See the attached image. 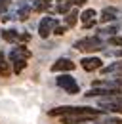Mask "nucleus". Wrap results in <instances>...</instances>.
I'll return each instance as SVG.
<instances>
[{"label":"nucleus","mask_w":122,"mask_h":124,"mask_svg":"<svg viewBox=\"0 0 122 124\" xmlns=\"http://www.w3.org/2000/svg\"><path fill=\"white\" fill-rule=\"evenodd\" d=\"M65 115H97V116H103L105 113L97 107H90V105H59V107H53L48 111V116L52 118H61Z\"/></svg>","instance_id":"f257e3e1"},{"label":"nucleus","mask_w":122,"mask_h":124,"mask_svg":"<svg viewBox=\"0 0 122 124\" xmlns=\"http://www.w3.org/2000/svg\"><path fill=\"white\" fill-rule=\"evenodd\" d=\"M73 48L76 52H82V54L90 55V54H97V52H105L107 44H105V38H101L99 34L93 32V34H88V36H82V38L75 40Z\"/></svg>","instance_id":"f03ea898"},{"label":"nucleus","mask_w":122,"mask_h":124,"mask_svg":"<svg viewBox=\"0 0 122 124\" xmlns=\"http://www.w3.org/2000/svg\"><path fill=\"white\" fill-rule=\"evenodd\" d=\"M55 86L59 90H63L65 93H69V95H78L82 92L78 80L73 77V73H61V75H57L55 77Z\"/></svg>","instance_id":"7ed1b4c3"},{"label":"nucleus","mask_w":122,"mask_h":124,"mask_svg":"<svg viewBox=\"0 0 122 124\" xmlns=\"http://www.w3.org/2000/svg\"><path fill=\"white\" fill-rule=\"evenodd\" d=\"M55 25H59V19L53 16V12H48L44 16L40 17V21H38V36L42 38V40H48L50 36H52V31H53V27Z\"/></svg>","instance_id":"20e7f679"},{"label":"nucleus","mask_w":122,"mask_h":124,"mask_svg":"<svg viewBox=\"0 0 122 124\" xmlns=\"http://www.w3.org/2000/svg\"><path fill=\"white\" fill-rule=\"evenodd\" d=\"M78 65H80V69L86 71V73H97V71L105 65V61H103V57H99V55H95V54H90V55H84V57L78 61Z\"/></svg>","instance_id":"39448f33"},{"label":"nucleus","mask_w":122,"mask_h":124,"mask_svg":"<svg viewBox=\"0 0 122 124\" xmlns=\"http://www.w3.org/2000/svg\"><path fill=\"white\" fill-rule=\"evenodd\" d=\"M76 69V63L71 57H57L55 61L50 65V71L53 75H61V73H73Z\"/></svg>","instance_id":"423d86ee"},{"label":"nucleus","mask_w":122,"mask_h":124,"mask_svg":"<svg viewBox=\"0 0 122 124\" xmlns=\"http://www.w3.org/2000/svg\"><path fill=\"white\" fill-rule=\"evenodd\" d=\"M118 14H120V10H118L116 6H105V8H101V12L97 14V21H99V25L114 23V21H118Z\"/></svg>","instance_id":"0eeeda50"},{"label":"nucleus","mask_w":122,"mask_h":124,"mask_svg":"<svg viewBox=\"0 0 122 124\" xmlns=\"http://www.w3.org/2000/svg\"><path fill=\"white\" fill-rule=\"evenodd\" d=\"M97 115H65L59 118V124H88V122H95Z\"/></svg>","instance_id":"6e6552de"},{"label":"nucleus","mask_w":122,"mask_h":124,"mask_svg":"<svg viewBox=\"0 0 122 124\" xmlns=\"http://www.w3.org/2000/svg\"><path fill=\"white\" fill-rule=\"evenodd\" d=\"M122 32V23L120 19L118 21H114V23H107V25H101L95 34H99L101 38H109V36H114V34H120Z\"/></svg>","instance_id":"1a4fd4ad"},{"label":"nucleus","mask_w":122,"mask_h":124,"mask_svg":"<svg viewBox=\"0 0 122 124\" xmlns=\"http://www.w3.org/2000/svg\"><path fill=\"white\" fill-rule=\"evenodd\" d=\"M30 16H32V6H30L27 0H19V6H17V10H15V17H17V21L25 23V21H29Z\"/></svg>","instance_id":"9d476101"},{"label":"nucleus","mask_w":122,"mask_h":124,"mask_svg":"<svg viewBox=\"0 0 122 124\" xmlns=\"http://www.w3.org/2000/svg\"><path fill=\"white\" fill-rule=\"evenodd\" d=\"M0 38H2L6 44L14 46V44L19 42V31H17L15 27H4V29H0Z\"/></svg>","instance_id":"9b49d317"},{"label":"nucleus","mask_w":122,"mask_h":124,"mask_svg":"<svg viewBox=\"0 0 122 124\" xmlns=\"http://www.w3.org/2000/svg\"><path fill=\"white\" fill-rule=\"evenodd\" d=\"M8 57H21V59H30V55H32V52H30L27 44H21V42H17L14 44V48L10 50V54H6Z\"/></svg>","instance_id":"f8f14e48"},{"label":"nucleus","mask_w":122,"mask_h":124,"mask_svg":"<svg viewBox=\"0 0 122 124\" xmlns=\"http://www.w3.org/2000/svg\"><path fill=\"white\" fill-rule=\"evenodd\" d=\"M78 21H80V10L78 8H73L69 14L63 16V25H67L69 29H75L78 25Z\"/></svg>","instance_id":"ddd939ff"},{"label":"nucleus","mask_w":122,"mask_h":124,"mask_svg":"<svg viewBox=\"0 0 122 124\" xmlns=\"http://www.w3.org/2000/svg\"><path fill=\"white\" fill-rule=\"evenodd\" d=\"M12 75H14V73H12L10 59H8L6 52H2V50H0V77H2V78H8V77H12Z\"/></svg>","instance_id":"4468645a"},{"label":"nucleus","mask_w":122,"mask_h":124,"mask_svg":"<svg viewBox=\"0 0 122 124\" xmlns=\"http://www.w3.org/2000/svg\"><path fill=\"white\" fill-rule=\"evenodd\" d=\"M8 59H10L12 73H14V75H21V73L27 69V63H29V59H21V57H8Z\"/></svg>","instance_id":"2eb2a0df"},{"label":"nucleus","mask_w":122,"mask_h":124,"mask_svg":"<svg viewBox=\"0 0 122 124\" xmlns=\"http://www.w3.org/2000/svg\"><path fill=\"white\" fill-rule=\"evenodd\" d=\"M97 10L95 8H82L80 10V23H86V21H90V19H97Z\"/></svg>","instance_id":"dca6fc26"},{"label":"nucleus","mask_w":122,"mask_h":124,"mask_svg":"<svg viewBox=\"0 0 122 124\" xmlns=\"http://www.w3.org/2000/svg\"><path fill=\"white\" fill-rule=\"evenodd\" d=\"M67 31H71V29H69L67 25H63V23H59V25H55V27H53V31H52V34H53V36H63V34H65Z\"/></svg>","instance_id":"f3484780"},{"label":"nucleus","mask_w":122,"mask_h":124,"mask_svg":"<svg viewBox=\"0 0 122 124\" xmlns=\"http://www.w3.org/2000/svg\"><path fill=\"white\" fill-rule=\"evenodd\" d=\"M30 38H32V36H30L29 31H19V42H21V44H29Z\"/></svg>","instance_id":"a211bd4d"},{"label":"nucleus","mask_w":122,"mask_h":124,"mask_svg":"<svg viewBox=\"0 0 122 124\" xmlns=\"http://www.w3.org/2000/svg\"><path fill=\"white\" fill-rule=\"evenodd\" d=\"M97 25H99V21H97V19H90V21L82 23V29H84V31H92V29H95Z\"/></svg>","instance_id":"6ab92c4d"},{"label":"nucleus","mask_w":122,"mask_h":124,"mask_svg":"<svg viewBox=\"0 0 122 124\" xmlns=\"http://www.w3.org/2000/svg\"><path fill=\"white\" fill-rule=\"evenodd\" d=\"M10 4H12V0H0V16L10 12Z\"/></svg>","instance_id":"aec40b11"},{"label":"nucleus","mask_w":122,"mask_h":124,"mask_svg":"<svg viewBox=\"0 0 122 124\" xmlns=\"http://www.w3.org/2000/svg\"><path fill=\"white\" fill-rule=\"evenodd\" d=\"M86 4H88V0H73V6H75V8H78V10L86 8Z\"/></svg>","instance_id":"412c9836"},{"label":"nucleus","mask_w":122,"mask_h":124,"mask_svg":"<svg viewBox=\"0 0 122 124\" xmlns=\"http://www.w3.org/2000/svg\"><path fill=\"white\" fill-rule=\"evenodd\" d=\"M113 77H122V59H118V69L114 71V75Z\"/></svg>","instance_id":"4be33fe9"},{"label":"nucleus","mask_w":122,"mask_h":124,"mask_svg":"<svg viewBox=\"0 0 122 124\" xmlns=\"http://www.w3.org/2000/svg\"><path fill=\"white\" fill-rule=\"evenodd\" d=\"M111 78H114V82H116L118 86H122V77H111Z\"/></svg>","instance_id":"5701e85b"},{"label":"nucleus","mask_w":122,"mask_h":124,"mask_svg":"<svg viewBox=\"0 0 122 124\" xmlns=\"http://www.w3.org/2000/svg\"><path fill=\"white\" fill-rule=\"evenodd\" d=\"M55 2H65V0H55Z\"/></svg>","instance_id":"b1692460"}]
</instances>
